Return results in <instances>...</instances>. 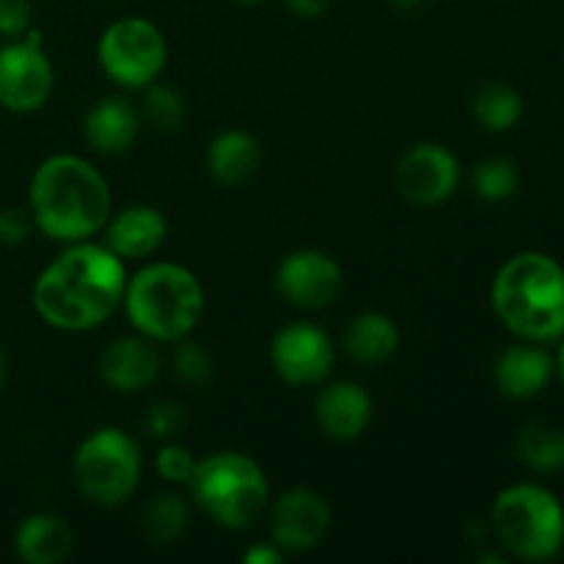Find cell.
<instances>
[{"instance_id": "cell-36", "label": "cell", "mask_w": 564, "mask_h": 564, "mask_svg": "<svg viewBox=\"0 0 564 564\" xmlns=\"http://www.w3.org/2000/svg\"><path fill=\"white\" fill-rule=\"evenodd\" d=\"M391 3H394L397 9H416V6H422V0H391Z\"/></svg>"}, {"instance_id": "cell-23", "label": "cell", "mask_w": 564, "mask_h": 564, "mask_svg": "<svg viewBox=\"0 0 564 564\" xmlns=\"http://www.w3.org/2000/svg\"><path fill=\"white\" fill-rule=\"evenodd\" d=\"M471 113L488 132H510L523 116V97L507 83H482L471 99Z\"/></svg>"}, {"instance_id": "cell-35", "label": "cell", "mask_w": 564, "mask_h": 564, "mask_svg": "<svg viewBox=\"0 0 564 564\" xmlns=\"http://www.w3.org/2000/svg\"><path fill=\"white\" fill-rule=\"evenodd\" d=\"M6 378H9V358H6L3 345H0V391H3Z\"/></svg>"}, {"instance_id": "cell-26", "label": "cell", "mask_w": 564, "mask_h": 564, "mask_svg": "<svg viewBox=\"0 0 564 564\" xmlns=\"http://www.w3.org/2000/svg\"><path fill=\"white\" fill-rule=\"evenodd\" d=\"M143 116L160 132H171L185 121V99L171 86H152L143 97Z\"/></svg>"}, {"instance_id": "cell-8", "label": "cell", "mask_w": 564, "mask_h": 564, "mask_svg": "<svg viewBox=\"0 0 564 564\" xmlns=\"http://www.w3.org/2000/svg\"><path fill=\"white\" fill-rule=\"evenodd\" d=\"M97 53L102 69L119 86L143 88L163 72L169 47L158 25L141 17H124L102 33Z\"/></svg>"}, {"instance_id": "cell-19", "label": "cell", "mask_w": 564, "mask_h": 564, "mask_svg": "<svg viewBox=\"0 0 564 564\" xmlns=\"http://www.w3.org/2000/svg\"><path fill=\"white\" fill-rule=\"evenodd\" d=\"M262 163V149L257 138L246 130H226L213 138L207 149V169L224 187H240L257 176Z\"/></svg>"}, {"instance_id": "cell-15", "label": "cell", "mask_w": 564, "mask_h": 564, "mask_svg": "<svg viewBox=\"0 0 564 564\" xmlns=\"http://www.w3.org/2000/svg\"><path fill=\"white\" fill-rule=\"evenodd\" d=\"M99 375L116 391H141L160 375V356L149 339L121 336L99 356Z\"/></svg>"}, {"instance_id": "cell-24", "label": "cell", "mask_w": 564, "mask_h": 564, "mask_svg": "<svg viewBox=\"0 0 564 564\" xmlns=\"http://www.w3.org/2000/svg\"><path fill=\"white\" fill-rule=\"evenodd\" d=\"M187 527V505L174 494H160L143 507L141 532L152 545H171Z\"/></svg>"}, {"instance_id": "cell-10", "label": "cell", "mask_w": 564, "mask_h": 564, "mask_svg": "<svg viewBox=\"0 0 564 564\" xmlns=\"http://www.w3.org/2000/svg\"><path fill=\"white\" fill-rule=\"evenodd\" d=\"M460 182V163L438 143H419L408 149L394 171V185L405 202L419 207H435L455 196Z\"/></svg>"}, {"instance_id": "cell-33", "label": "cell", "mask_w": 564, "mask_h": 564, "mask_svg": "<svg viewBox=\"0 0 564 564\" xmlns=\"http://www.w3.org/2000/svg\"><path fill=\"white\" fill-rule=\"evenodd\" d=\"M286 6H290L292 14L314 20V17H319L325 9H328L330 0H286Z\"/></svg>"}, {"instance_id": "cell-16", "label": "cell", "mask_w": 564, "mask_h": 564, "mask_svg": "<svg viewBox=\"0 0 564 564\" xmlns=\"http://www.w3.org/2000/svg\"><path fill=\"white\" fill-rule=\"evenodd\" d=\"M169 231V220L160 209L135 204L116 215L108 224L105 246L119 259H143L158 251Z\"/></svg>"}, {"instance_id": "cell-34", "label": "cell", "mask_w": 564, "mask_h": 564, "mask_svg": "<svg viewBox=\"0 0 564 564\" xmlns=\"http://www.w3.org/2000/svg\"><path fill=\"white\" fill-rule=\"evenodd\" d=\"M556 345V352H554V369L556 375H560V380L564 383V334L560 336V339L554 341Z\"/></svg>"}, {"instance_id": "cell-21", "label": "cell", "mask_w": 564, "mask_h": 564, "mask_svg": "<svg viewBox=\"0 0 564 564\" xmlns=\"http://www.w3.org/2000/svg\"><path fill=\"white\" fill-rule=\"evenodd\" d=\"M400 345V330L386 314L364 312L358 314L345 330V350L358 364H383L394 356Z\"/></svg>"}, {"instance_id": "cell-14", "label": "cell", "mask_w": 564, "mask_h": 564, "mask_svg": "<svg viewBox=\"0 0 564 564\" xmlns=\"http://www.w3.org/2000/svg\"><path fill=\"white\" fill-rule=\"evenodd\" d=\"M554 356L538 341H518L501 350L494 364V383L501 397L516 402H529L543 394L554 380Z\"/></svg>"}, {"instance_id": "cell-29", "label": "cell", "mask_w": 564, "mask_h": 564, "mask_svg": "<svg viewBox=\"0 0 564 564\" xmlns=\"http://www.w3.org/2000/svg\"><path fill=\"white\" fill-rule=\"evenodd\" d=\"M196 457L180 444H169L158 452V460H154V468H158L160 477L165 482H191L193 471H196Z\"/></svg>"}, {"instance_id": "cell-17", "label": "cell", "mask_w": 564, "mask_h": 564, "mask_svg": "<svg viewBox=\"0 0 564 564\" xmlns=\"http://www.w3.org/2000/svg\"><path fill=\"white\" fill-rule=\"evenodd\" d=\"M369 422H372V397L358 383H336L317 397V424L328 438H358Z\"/></svg>"}, {"instance_id": "cell-28", "label": "cell", "mask_w": 564, "mask_h": 564, "mask_svg": "<svg viewBox=\"0 0 564 564\" xmlns=\"http://www.w3.org/2000/svg\"><path fill=\"white\" fill-rule=\"evenodd\" d=\"M187 416L185 408L180 402H154L152 408L147 411V419H143V427L154 435V438H176L185 430Z\"/></svg>"}, {"instance_id": "cell-22", "label": "cell", "mask_w": 564, "mask_h": 564, "mask_svg": "<svg viewBox=\"0 0 564 564\" xmlns=\"http://www.w3.org/2000/svg\"><path fill=\"white\" fill-rule=\"evenodd\" d=\"M516 455L529 471L556 474L564 468V430L551 422H529L516 438Z\"/></svg>"}, {"instance_id": "cell-31", "label": "cell", "mask_w": 564, "mask_h": 564, "mask_svg": "<svg viewBox=\"0 0 564 564\" xmlns=\"http://www.w3.org/2000/svg\"><path fill=\"white\" fill-rule=\"evenodd\" d=\"M33 226L36 224H33L31 209H22V207L0 209V246L6 248L20 246V242L28 240Z\"/></svg>"}, {"instance_id": "cell-11", "label": "cell", "mask_w": 564, "mask_h": 564, "mask_svg": "<svg viewBox=\"0 0 564 564\" xmlns=\"http://www.w3.org/2000/svg\"><path fill=\"white\" fill-rule=\"evenodd\" d=\"M270 361L284 383L312 386L328 378L334 367V345L317 325L292 323L273 336Z\"/></svg>"}, {"instance_id": "cell-12", "label": "cell", "mask_w": 564, "mask_h": 564, "mask_svg": "<svg viewBox=\"0 0 564 564\" xmlns=\"http://www.w3.org/2000/svg\"><path fill=\"white\" fill-rule=\"evenodd\" d=\"M345 286L341 268L323 251H295L275 270V290L297 308L330 306Z\"/></svg>"}, {"instance_id": "cell-3", "label": "cell", "mask_w": 564, "mask_h": 564, "mask_svg": "<svg viewBox=\"0 0 564 564\" xmlns=\"http://www.w3.org/2000/svg\"><path fill=\"white\" fill-rule=\"evenodd\" d=\"M490 303L512 336L554 345L564 334V268L543 251L516 253L496 273Z\"/></svg>"}, {"instance_id": "cell-25", "label": "cell", "mask_w": 564, "mask_h": 564, "mask_svg": "<svg viewBox=\"0 0 564 564\" xmlns=\"http://www.w3.org/2000/svg\"><path fill=\"white\" fill-rule=\"evenodd\" d=\"M471 185L482 202H510L518 193V187H521V171H518V165L510 158H488L474 165Z\"/></svg>"}, {"instance_id": "cell-1", "label": "cell", "mask_w": 564, "mask_h": 564, "mask_svg": "<svg viewBox=\"0 0 564 564\" xmlns=\"http://www.w3.org/2000/svg\"><path fill=\"white\" fill-rule=\"evenodd\" d=\"M124 259L108 246L72 242L33 284V308L61 330H91L124 301Z\"/></svg>"}, {"instance_id": "cell-37", "label": "cell", "mask_w": 564, "mask_h": 564, "mask_svg": "<svg viewBox=\"0 0 564 564\" xmlns=\"http://www.w3.org/2000/svg\"><path fill=\"white\" fill-rule=\"evenodd\" d=\"M237 3H259V0H237Z\"/></svg>"}, {"instance_id": "cell-6", "label": "cell", "mask_w": 564, "mask_h": 564, "mask_svg": "<svg viewBox=\"0 0 564 564\" xmlns=\"http://www.w3.org/2000/svg\"><path fill=\"white\" fill-rule=\"evenodd\" d=\"M196 505L226 529H248L264 512L270 485L257 460L240 452H215L191 477Z\"/></svg>"}, {"instance_id": "cell-4", "label": "cell", "mask_w": 564, "mask_h": 564, "mask_svg": "<svg viewBox=\"0 0 564 564\" xmlns=\"http://www.w3.org/2000/svg\"><path fill=\"white\" fill-rule=\"evenodd\" d=\"M124 308L138 334L154 341H182L198 325L204 290L180 264H149L127 281Z\"/></svg>"}, {"instance_id": "cell-32", "label": "cell", "mask_w": 564, "mask_h": 564, "mask_svg": "<svg viewBox=\"0 0 564 564\" xmlns=\"http://www.w3.org/2000/svg\"><path fill=\"white\" fill-rule=\"evenodd\" d=\"M284 551L279 549L275 543H262V545H253L251 551L246 554V564H279Z\"/></svg>"}, {"instance_id": "cell-9", "label": "cell", "mask_w": 564, "mask_h": 564, "mask_svg": "<svg viewBox=\"0 0 564 564\" xmlns=\"http://www.w3.org/2000/svg\"><path fill=\"white\" fill-rule=\"evenodd\" d=\"M53 91V64L42 47V33L9 39L0 47V108L11 113H33Z\"/></svg>"}, {"instance_id": "cell-20", "label": "cell", "mask_w": 564, "mask_h": 564, "mask_svg": "<svg viewBox=\"0 0 564 564\" xmlns=\"http://www.w3.org/2000/svg\"><path fill=\"white\" fill-rule=\"evenodd\" d=\"M86 141L102 154H124L138 138V113L124 99H102L86 116Z\"/></svg>"}, {"instance_id": "cell-13", "label": "cell", "mask_w": 564, "mask_h": 564, "mask_svg": "<svg viewBox=\"0 0 564 564\" xmlns=\"http://www.w3.org/2000/svg\"><path fill=\"white\" fill-rule=\"evenodd\" d=\"M330 527V507L319 494L306 488H295L281 496L273 507V543L281 551H301L314 549L323 543Z\"/></svg>"}, {"instance_id": "cell-27", "label": "cell", "mask_w": 564, "mask_h": 564, "mask_svg": "<svg viewBox=\"0 0 564 564\" xmlns=\"http://www.w3.org/2000/svg\"><path fill=\"white\" fill-rule=\"evenodd\" d=\"M174 369L176 378L187 386H207L209 378H213V361H209L207 350L198 347L196 341H185L176 347L174 352Z\"/></svg>"}, {"instance_id": "cell-2", "label": "cell", "mask_w": 564, "mask_h": 564, "mask_svg": "<svg viewBox=\"0 0 564 564\" xmlns=\"http://www.w3.org/2000/svg\"><path fill=\"white\" fill-rule=\"evenodd\" d=\"M28 209L50 240L83 242L108 224V182L86 160L55 154L33 174Z\"/></svg>"}, {"instance_id": "cell-7", "label": "cell", "mask_w": 564, "mask_h": 564, "mask_svg": "<svg viewBox=\"0 0 564 564\" xmlns=\"http://www.w3.org/2000/svg\"><path fill=\"white\" fill-rule=\"evenodd\" d=\"M72 471H75L77 490L91 505L119 507L138 488L141 449L121 430L102 427L77 446Z\"/></svg>"}, {"instance_id": "cell-18", "label": "cell", "mask_w": 564, "mask_h": 564, "mask_svg": "<svg viewBox=\"0 0 564 564\" xmlns=\"http://www.w3.org/2000/svg\"><path fill=\"white\" fill-rule=\"evenodd\" d=\"M75 549V532L53 512H33L17 527L14 551L28 564H58Z\"/></svg>"}, {"instance_id": "cell-5", "label": "cell", "mask_w": 564, "mask_h": 564, "mask_svg": "<svg viewBox=\"0 0 564 564\" xmlns=\"http://www.w3.org/2000/svg\"><path fill=\"white\" fill-rule=\"evenodd\" d=\"M490 534L516 560H556L564 549V505L538 482L510 485L496 496Z\"/></svg>"}, {"instance_id": "cell-30", "label": "cell", "mask_w": 564, "mask_h": 564, "mask_svg": "<svg viewBox=\"0 0 564 564\" xmlns=\"http://www.w3.org/2000/svg\"><path fill=\"white\" fill-rule=\"evenodd\" d=\"M31 0H0V36L20 39L31 31Z\"/></svg>"}]
</instances>
